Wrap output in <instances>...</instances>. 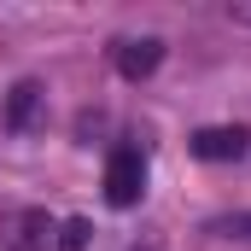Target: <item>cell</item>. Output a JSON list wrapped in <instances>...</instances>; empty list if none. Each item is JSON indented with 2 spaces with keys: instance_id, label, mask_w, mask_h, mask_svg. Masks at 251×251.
<instances>
[{
  "instance_id": "cell-7",
  "label": "cell",
  "mask_w": 251,
  "mask_h": 251,
  "mask_svg": "<svg viewBox=\"0 0 251 251\" xmlns=\"http://www.w3.org/2000/svg\"><path fill=\"white\" fill-rule=\"evenodd\" d=\"M210 234H228V240H251V210H234V216H216Z\"/></svg>"
},
{
  "instance_id": "cell-8",
  "label": "cell",
  "mask_w": 251,
  "mask_h": 251,
  "mask_svg": "<svg viewBox=\"0 0 251 251\" xmlns=\"http://www.w3.org/2000/svg\"><path fill=\"white\" fill-rule=\"evenodd\" d=\"M128 251H164V246H152V240H146V246H128Z\"/></svg>"
},
{
  "instance_id": "cell-2",
  "label": "cell",
  "mask_w": 251,
  "mask_h": 251,
  "mask_svg": "<svg viewBox=\"0 0 251 251\" xmlns=\"http://www.w3.org/2000/svg\"><path fill=\"white\" fill-rule=\"evenodd\" d=\"M187 146H193V158H204V164H234V158H246L251 134L240 123H216V128H199Z\"/></svg>"
},
{
  "instance_id": "cell-5",
  "label": "cell",
  "mask_w": 251,
  "mask_h": 251,
  "mask_svg": "<svg viewBox=\"0 0 251 251\" xmlns=\"http://www.w3.org/2000/svg\"><path fill=\"white\" fill-rule=\"evenodd\" d=\"M41 100H47V94H41L35 82H18V88H12V100H6V128H18V134H24V128H35Z\"/></svg>"
},
{
  "instance_id": "cell-4",
  "label": "cell",
  "mask_w": 251,
  "mask_h": 251,
  "mask_svg": "<svg viewBox=\"0 0 251 251\" xmlns=\"http://www.w3.org/2000/svg\"><path fill=\"white\" fill-rule=\"evenodd\" d=\"M158 64H164V41H158V35H134V41H117V70H123L128 82L152 76Z\"/></svg>"
},
{
  "instance_id": "cell-6",
  "label": "cell",
  "mask_w": 251,
  "mask_h": 251,
  "mask_svg": "<svg viewBox=\"0 0 251 251\" xmlns=\"http://www.w3.org/2000/svg\"><path fill=\"white\" fill-rule=\"evenodd\" d=\"M88 240H94V228H88L82 216H70L59 228V251H88Z\"/></svg>"
},
{
  "instance_id": "cell-3",
  "label": "cell",
  "mask_w": 251,
  "mask_h": 251,
  "mask_svg": "<svg viewBox=\"0 0 251 251\" xmlns=\"http://www.w3.org/2000/svg\"><path fill=\"white\" fill-rule=\"evenodd\" d=\"M0 234H6V251H47L53 222H47V210H12L0 222Z\"/></svg>"
},
{
  "instance_id": "cell-1",
  "label": "cell",
  "mask_w": 251,
  "mask_h": 251,
  "mask_svg": "<svg viewBox=\"0 0 251 251\" xmlns=\"http://www.w3.org/2000/svg\"><path fill=\"white\" fill-rule=\"evenodd\" d=\"M140 193H146V158L134 146H117L105 164V199L117 210H128V204H140Z\"/></svg>"
}]
</instances>
